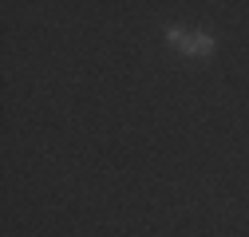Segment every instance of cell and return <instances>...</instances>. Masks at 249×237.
Masks as SVG:
<instances>
[{
	"label": "cell",
	"instance_id": "6da1fadb",
	"mask_svg": "<svg viewBox=\"0 0 249 237\" xmlns=\"http://www.w3.org/2000/svg\"><path fill=\"white\" fill-rule=\"evenodd\" d=\"M162 36H166V48H170V51H178V55H198V59H210V55L217 51V36H213V32H186V28L170 24Z\"/></svg>",
	"mask_w": 249,
	"mask_h": 237
}]
</instances>
